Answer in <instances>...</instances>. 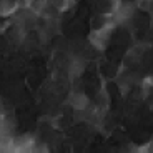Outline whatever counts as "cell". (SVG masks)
Instances as JSON below:
<instances>
[{
  "instance_id": "obj_8",
  "label": "cell",
  "mask_w": 153,
  "mask_h": 153,
  "mask_svg": "<svg viewBox=\"0 0 153 153\" xmlns=\"http://www.w3.org/2000/svg\"><path fill=\"white\" fill-rule=\"evenodd\" d=\"M12 113V105L5 98H0V115H10Z\"/></svg>"
},
{
  "instance_id": "obj_6",
  "label": "cell",
  "mask_w": 153,
  "mask_h": 153,
  "mask_svg": "<svg viewBox=\"0 0 153 153\" xmlns=\"http://www.w3.org/2000/svg\"><path fill=\"white\" fill-rule=\"evenodd\" d=\"M19 7V0H0V17H12Z\"/></svg>"
},
{
  "instance_id": "obj_2",
  "label": "cell",
  "mask_w": 153,
  "mask_h": 153,
  "mask_svg": "<svg viewBox=\"0 0 153 153\" xmlns=\"http://www.w3.org/2000/svg\"><path fill=\"white\" fill-rule=\"evenodd\" d=\"M137 2H128V4H123L118 7V10L115 12L113 15V22L115 25H122V23H126V22H130L131 19H133L135 15V10H137Z\"/></svg>"
},
{
  "instance_id": "obj_9",
  "label": "cell",
  "mask_w": 153,
  "mask_h": 153,
  "mask_svg": "<svg viewBox=\"0 0 153 153\" xmlns=\"http://www.w3.org/2000/svg\"><path fill=\"white\" fill-rule=\"evenodd\" d=\"M138 150H140V152H152L153 153V140H150L145 146H140Z\"/></svg>"
},
{
  "instance_id": "obj_7",
  "label": "cell",
  "mask_w": 153,
  "mask_h": 153,
  "mask_svg": "<svg viewBox=\"0 0 153 153\" xmlns=\"http://www.w3.org/2000/svg\"><path fill=\"white\" fill-rule=\"evenodd\" d=\"M23 5L40 17L43 13V10L47 8V5H48V0H23Z\"/></svg>"
},
{
  "instance_id": "obj_3",
  "label": "cell",
  "mask_w": 153,
  "mask_h": 153,
  "mask_svg": "<svg viewBox=\"0 0 153 153\" xmlns=\"http://www.w3.org/2000/svg\"><path fill=\"white\" fill-rule=\"evenodd\" d=\"M67 103L73 108V110H85L88 107V97L80 90H72L67 97Z\"/></svg>"
},
{
  "instance_id": "obj_1",
  "label": "cell",
  "mask_w": 153,
  "mask_h": 153,
  "mask_svg": "<svg viewBox=\"0 0 153 153\" xmlns=\"http://www.w3.org/2000/svg\"><path fill=\"white\" fill-rule=\"evenodd\" d=\"M115 27H117L115 23H110V25L102 27V28H92V32H90V35H88L90 45L95 47V48H105V47L108 45V42H110L111 32H113Z\"/></svg>"
},
{
  "instance_id": "obj_4",
  "label": "cell",
  "mask_w": 153,
  "mask_h": 153,
  "mask_svg": "<svg viewBox=\"0 0 153 153\" xmlns=\"http://www.w3.org/2000/svg\"><path fill=\"white\" fill-rule=\"evenodd\" d=\"M145 50H146V45H135V47H131V48L125 53V58H123V67L128 68V67L137 65L138 62L142 60Z\"/></svg>"
},
{
  "instance_id": "obj_5",
  "label": "cell",
  "mask_w": 153,
  "mask_h": 153,
  "mask_svg": "<svg viewBox=\"0 0 153 153\" xmlns=\"http://www.w3.org/2000/svg\"><path fill=\"white\" fill-rule=\"evenodd\" d=\"M117 85L120 87V90H122L123 93L128 92V90L135 85V75L126 68V67H123V68L120 70L118 76H117Z\"/></svg>"
}]
</instances>
